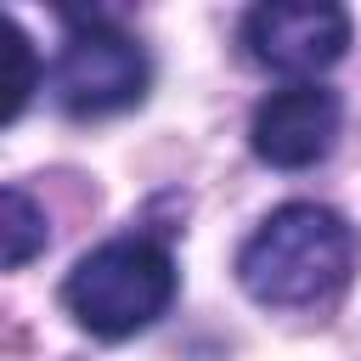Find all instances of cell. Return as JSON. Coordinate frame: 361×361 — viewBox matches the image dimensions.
Instances as JSON below:
<instances>
[{"label": "cell", "mask_w": 361, "mask_h": 361, "mask_svg": "<svg viewBox=\"0 0 361 361\" xmlns=\"http://www.w3.org/2000/svg\"><path fill=\"white\" fill-rule=\"evenodd\" d=\"M0 45H6V56H11V90H6V113H0V118L11 124V118L28 107V96L39 90V68H34V45H28V34H23L11 17L0 23Z\"/></svg>", "instance_id": "obj_7"}, {"label": "cell", "mask_w": 361, "mask_h": 361, "mask_svg": "<svg viewBox=\"0 0 361 361\" xmlns=\"http://www.w3.org/2000/svg\"><path fill=\"white\" fill-rule=\"evenodd\" d=\"M0 237H6V265H28L39 248H45V209L23 192V186H6L0 192Z\"/></svg>", "instance_id": "obj_6"}, {"label": "cell", "mask_w": 361, "mask_h": 361, "mask_svg": "<svg viewBox=\"0 0 361 361\" xmlns=\"http://www.w3.org/2000/svg\"><path fill=\"white\" fill-rule=\"evenodd\" d=\"M51 96L73 118H107L147 96V51L107 17H68V45L51 62Z\"/></svg>", "instance_id": "obj_3"}, {"label": "cell", "mask_w": 361, "mask_h": 361, "mask_svg": "<svg viewBox=\"0 0 361 361\" xmlns=\"http://www.w3.org/2000/svg\"><path fill=\"white\" fill-rule=\"evenodd\" d=\"M243 45L259 68L316 85V73H327L344 56L350 17L344 6H327V0H271L243 17Z\"/></svg>", "instance_id": "obj_4"}, {"label": "cell", "mask_w": 361, "mask_h": 361, "mask_svg": "<svg viewBox=\"0 0 361 361\" xmlns=\"http://www.w3.org/2000/svg\"><path fill=\"white\" fill-rule=\"evenodd\" d=\"M355 271V231L322 203H282L237 254V282L248 299L276 310H305L333 299Z\"/></svg>", "instance_id": "obj_1"}, {"label": "cell", "mask_w": 361, "mask_h": 361, "mask_svg": "<svg viewBox=\"0 0 361 361\" xmlns=\"http://www.w3.org/2000/svg\"><path fill=\"white\" fill-rule=\"evenodd\" d=\"M169 299H175V259L147 237H113L90 248L62 282L68 316L96 338H130L152 327L169 310Z\"/></svg>", "instance_id": "obj_2"}, {"label": "cell", "mask_w": 361, "mask_h": 361, "mask_svg": "<svg viewBox=\"0 0 361 361\" xmlns=\"http://www.w3.org/2000/svg\"><path fill=\"white\" fill-rule=\"evenodd\" d=\"M338 96L327 85H288L271 90L254 118H248V147L271 164V169H310L333 152L338 141Z\"/></svg>", "instance_id": "obj_5"}]
</instances>
